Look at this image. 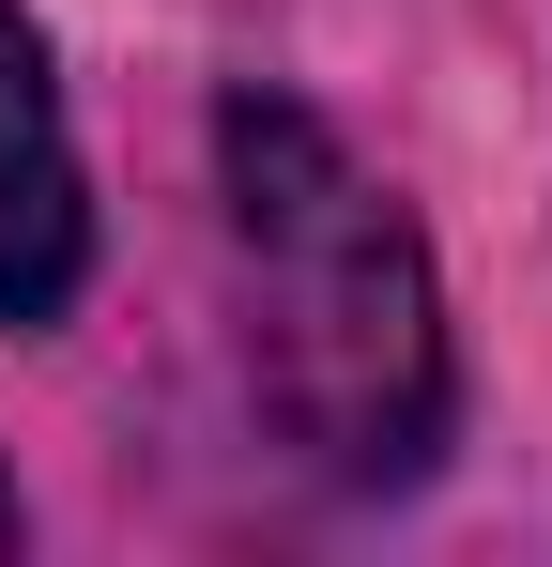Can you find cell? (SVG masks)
Masks as SVG:
<instances>
[{
	"label": "cell",
	"mask_w": 552,
	"mask_h": 567,
	"mask_svg": "<svg viewBox=\"0 0 552 567\" xmlns=\"http://www.w3.org/2000/svg\"><path fill=\"white\" fill-rule=\"evenodd\" d=\"M78 261H92V199H78L62 93H47V31L0 0V322H62Z\"/></svg>",
	"instance_id": "obj_2"
},
{
	"label": "cell",
	"mask_w": 552,
	"mask_h": 567,
	"mask_svg": "<svg viewBox=\"0 0 552 567\" xmlns=\"http://www.w3.org/2000/svg\"><path fill=\"white\" fill-rule=\"evenodd\" d=\"M0 537H16V475H0Z\"/></svg>",
	"instance_id": "obj_3"
},
{
	"label": "cell",
	"mask_w": 552,
	"mask_h": 567,
	"mask_svg": "<svg viewBox=\"0 0 552 567\" xmlns=\"http://www.w3.org/2000/svg\"><path fill=\"white\" fill-rule=\"evenodd\" d=\"M215 215H231V307H246L262 430L338 491L430 475V445H446V291H430L415 215L292 93L215 107Z\"/></svg>",
	"instance_id": "obj_1"
}]
</instances>
